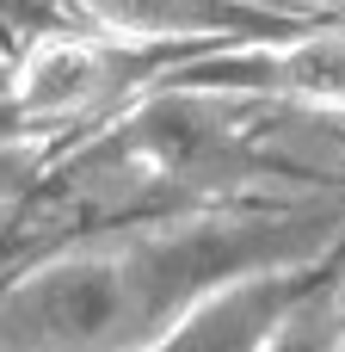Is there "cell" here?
Returning <instances> with one entry per match:
<instances>
[{"instance_id": "6", "label": "cell", "mask_w": 345, "mask_h": 352, "mask_svg": "<svg viewBox=\"0 0 345 352\" xmlns=\"http://www.w3.org/2000/svg\"><path fill=\"white\" fill-rule=\"evenodd\" d=\"M340 352H345V346H340Z\"/></svg>"}, {"instance_id": "3", "label": "cell", "mask_w": 345, "mask_h": 352, "mask_svg": "<svg viewBox=\"0 0 345 352\" xmlns=\"http://www.w3.org/2000/svg\"><path fill=\"white\" fill-rule=\"evenodd\" d=\"M105 74H111V62H105L99 43L43 37L6 87H12V105L19 111H74V105H86L105 87Z\"/></svg>"}, {"instance_id": "4", "label": "cell", "mask_w": 345, "mask_h": 352, "mask_svg": "<svg viewBox=\"0 0 345 352\" xmlns=\"http://www.w3.org/2000/svg\"><path fill=\"white\" fill-rule=\"evenodd\" d=\"M265 322H272V309L259 297H222V303H210L167 352H253L259 334H265Z\"/></svg>"}, {"instance_id": "2", "label": "cell", "mask_w": 345, "mask_h": 352, "mask_svg": "<svg viewBox=\"0 0 345 352\" xmlns=\"http://www.w3.org/2000/svg\"><path fill=\"white\" fill-rule=\"evenodd\" d=\"M111 31L130 37H241V31H272V12H253L241 0H86Z\"/></svg>"}, {"instance_id": "5", "label": "cell", "mask_w": 345, "mask_h": 352, "mask_svg": "<svg viewBox=\"0 0 345 352\" xmlns=\"http://www.w3.org/2000/svg\"><path fill=\"white\" fill-rule=\"evenodd\" d=\"M25 173H31V155H25L19 142H0V210H6V204L19 198Z\"/></svg>"}, {"instance_id": "1", "label": "cell", "mask_w": 345, "mask_h": 352, "mask_svg": "<svg viewBox=\"0 0 345 352\" xmlns=\"http://www.w3.org/2000/svg\"><path fill=\"white\" fill-rule=\"evenodd\" d=\"M142 309V291L123 260L111 254H68L43 272H31L12 297V322L25 340L49 352H105L111 334H123Z\"/></svg>"}]
</instances>
